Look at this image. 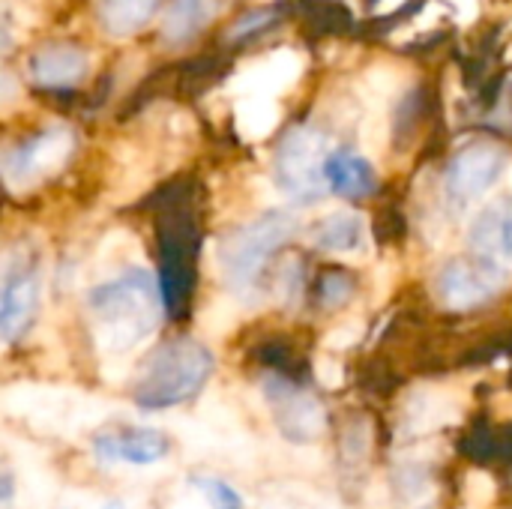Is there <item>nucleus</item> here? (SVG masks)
I'll use <instances>...</instances> for the list:
<instances>
[{"mask_svg":"<svg viewBox=\"0 0 512 509\" xmlns=\"http://www.w3.org/2000/svg\"><path fill=\"white\" fill-rule=\"evenodd\" d=\"M87 309L93 318L99 348L108 354H126L147 333H153L159 321V309L165 306H162L159 282H153L150 273L132 267L96 285L87 297Z\"/></svg>","mask_w":512,"mask_h":509,"instance_id":"nucleus-1","label":"nucleus"},{"mask_svg":"<svg viewBox=\"0 0 512 509\" xmlns=\"http://www.w3.org/2000/svg\"><path fill=\"white\" fill-rule=\"evenodd\" d=\"M213 372H216L213 351L192 336H177L156 345L147 354L138 381L132 387V399L141 411L177 408L195 399Z\"/></svg>","mask_w":512,"mask_h":509,"instance_id":"nucleus-2","label":"nucleus"},{"mask_svg":"<svg viewBox=\"0 0 512 509\" xmlns=\"http://www.w3.org/2000/svg\"><path fill=\"white\" fill-rule=\"evenodd\" d=\"M294 231H297V219L282 210H273L222 237V243L216 246V264L222 282L237 294L252 291L261 282L270 261L276 258V252L294 237Z\"/></svg>","mask_w":512,"mask_h":509,"instance_id":"nucleus-3","label":"nucleus"},{"mask_svg":"<svg viewBox=\"0 0 512 509\" xmlns=\"http://www.w3.org/2000/svg\"><path fill=\"white\" fill-rule=\"evenodd\" d=\"M198 252L201 231L189 216H165L156 231V255H159V294L168 318H183L198 279Z\"/></svg>","mask_w":512,"mask_h":509,"instance_id":"nucleus-4","label":"nucleus"},{"mask_svg":"<svg viewBox=\"0 0 512 509\" xmlns=\"http://www.w3.org/2000/svg\"><path fill=\"white\" fill-rule=\"evenodd\" d=\"M330 153L333 150L318 129L312 126L291 129L276 153V180L282 192H288L297 201L321 198V192L327 189L324 165Z\"/></svg>","mask_w":512,"mask_h":509,"instance_id":"nucleus-5","label":"nucleus"},{"mask_svg":"<svg viewBox=\"0 0 512 509\" xmlns=\"http://www.w3.org/2000/svg\"><path fill=\"white\" fill-rule=\"evenodd\" d=\"M75 150V135L66 126H51L30 141L6 150L3 156V180L9 192H24L42 183L45 177L57 174Z\"/></svg>","mask_w":512,"mask_h":509,"instance_id":"nucleus-6","label":"nucleus"},{"mask_svg":"<svg viewBox=\"0 0 512 509\" xmlns=\"http://www.w3.org/2000/svg\"><path fill=\"white\" fill-rule=\"evenodd\" d=\"M507 156L492 141H474L456 150L444 171V195L456 210L477 204L504 174Z\"/></svg>","mask_w":512,"mask_h":509,"instance_id":"nucleus-7","label":"nucleus"},{"mask_svg":"<svg viewBox=\"0 0 512 509\" xmlns=\"http://www.w3.org/2000/svg\"><path fill=\"white\" fill-rule=\"evenodd\" d=\"M39 264L27 249H18L6 258L3 267V288H0V336L3 342H18L39 309Z\"/></svg>","mask_w":512,"mask_h":509,"instance_id":"nucleus-8","label":"nucleus"},{"mask_svg":"<svg viewBox=\"0 0 512 509\" xmlns=\"http://www.w3.org/2000/svg\"><path fill=\"white\" fill-rule=\"evenodd\" d=\"M267 399L273 405V417L279 423V429L285 432V438L309 444L318 441L327 429V414L321 408V402L303 390L291 375H276L267 381Z\"/></svg>","mask_w":512,"mask_h":509,"instance_id":"nucleus-9","label":"nucleus"},{"mask_svg":"<svg viewBox=\"0 0 512 509\" xmlns=\"http://www.w3.org/2000/svg\"><path fill=\"white\" fill-rule=\"evenodd\" d=\"M438 297L447 309L453 312H471L483 303H489L498 288H501V273H495L492 267H486L477 258H459L450 261L441 273H438Z\"/></svg>","mask_w":512,"mask_h":509,"instance_id":"nucleus-10","label":"nucleus"},{"mask_svg":"<svg viewBox=\"0 0 512 509\" xmlns=\"http://www.w3.org/2000/svg\"><path fill=\"white\" fill-rule=\"evenodd\" d=\"M303 75V57L291 48H279L270 51L267 57L252 60L249 66H243L231 87L246 99V96H267L276 99L279 93L291 90Z\"/></svg>","mask_w":512,"mask_h":509,"instance_id":"nucleus-11","label":"nucleus"},{"mask_svg":"<svg viewBox=\"0 0 512 509\" xmlns=\"http://www.w3.org/2000/svg\"><path fill=\"white\" fill-rule=\"evenodd\" d=\"M471 252L495 273H512V201L489 204L471 225Z\"/></svg>","mask_w":512,"mask_h":509,"instance_id":"nucleus-12","label":"nucleus"},{"mask_svg":"<svg viewBox=\"0 0 512 509\" xmlns=\"http://www.w3.org/2000/svg\"><path fill=\"white\" fill-rule=\"evenodd\" d=\"M93 450L105 462H123V465H156L168 456L171 444L156 429L141 426H120L99 432L93 438Z\"/></svg>","mask_w":512,"mask_h":509,"instance_id":"nucleus-13","label":"nucleus"},{"mask_svg":"<svg viewBox=\"0 0 512 509\" xmlns=\"http://www.w3.org/2000/svg\"><path fill=\"white\" fill-rule=\"evenodd\" d=\"M324 180L327 189L342 195V198H369L378 189V174L375 165L354 153V150H333L324 165Z\"/></svg>","mask_w":512,"mask_h":509,"instance_id":"nucleus-14","label":"nucleus"},{"mask_svg":"<svg viewBox=\"0 0 512 509\" xmlns=\"http://www.w3.org/2000/svg\"><path fill=\"white\" fill-rule=\"evenodd\" d=\"M30 75L39 87H72L87 75V54L75 45H45L33 54Z\"/></svg>","mask_w":512,"mask_h":509,"instance_id":"nucleus-15","label":"nucleus"},{"mask_svg":"<svg viewBox=\"0 0 512 509\" xmlns=\"http://www.w3.org/2000/svg\"><path fill=\"white\" fill-rule=\"evenodd\" d=\"M315 246L324 252H357L363 243V222L354 213H333L315 225Z\"/></svg>","mask_w":512,"mask_h":509,"instance_id":"nucleus-16","label":"nucleus"},{"mask_svg":"<svg viewBox=\"0 0 512 509\" xmlns=\"http://www.w3.org/2000/svg\"><path fill=\"white\" fill-rule=\"evenodd\" d=\"M282 120V111L276 105V99H267V96H246L237 102V129L243 138L249 141H258V138H267Z\"/></svg>","mask_w":512,"mask_h":509,"instance_id":"nucleus-17","label":"nucleus"},{"mask_svg":"<svg viewBox=\"0 0 512 509\" xmlns=\"http://www.w3.org/2000/svg\"><path fill=\"white\" fill-rule=\"evenodd\" d=\"M213 6L210 0H171L165 18H162V33L168 42H183L189 36H195L207 18H210Z\"/></svg>","mask_w":512,"mask_h":509,"instance_id":"nucleus-18","label":"nucleus"},{"mask_svg":"<svg viewBox=\"0 0 512 509\" xmlns=\"http://www.w3.org/2000/svg\"><path fill=\"white\" fill-rule=\"evenodd\" d=\"M159 0H102L99 18L111 36H129L153 15Z\"/></svg>","mask_w":512,"mask_h":509,"instance_id":"nucleus-19","label":"nucleus"},{"mask_svg":"<svg viewBox=\"0 0 512 509\" xmlns=\"http://www.w3.org/2000/svg\"><path fill=\"white\" fill-rule=\"evenodd\" d=\"M354 294H357V282H354V276H351L348 270H342V267H327V270H321L318 279H315V285H312V297H315L318 309H324V312H339V309H345V306L354 300Z\"/></svg>","mask_w":512,"mask_h":509,"instance_id":"nucleus-20","label":"nucleus"},{"mask_svg":"<svg viewBox=\"0 0 512 509\" xmlns=\"http://www.w3.org/2000/svg\"><path fill=\"white\" fill-rule=\"evenodd\" d=\"M192 483L201 489V495L210 501V507L213 509H243L240 495H237L228 483H222V480H216V477H195Z\"/></svg>","mask_w":512,"mask_h":509,"instance_id":"nucleus-21","label":"nucleus"},{"mask_svg":"<svg viewBox=\"0 0 512 509\" xmlns=\"http://www.w3.org/2000/svg\"><path fill=\"white\" fill-rule=\"evenodd\" d=\"M270 18H273V15H258L255 21H246V24H237V27L231 30V36H243L246 30H252V27H258V24H267Z\"/></svg>","mask_w":512,"mask_h":509,"instance_id":"nucleus-22","label":"nucleus"},{"mask_svg":"<svg viewBox=\"0 0 512 509\" xmlns=\"http://www.w3.org/2000/svg\"><path fill=\"white\" fill-rule=\"evenodd\" d=\"M399 3H402V0H381V3H378V12H387V9H396Z\"/></svg>","mask_w":512,"mask_h":509,"instance_id":"nucleus-23","label":"nucleus"},{"mask_svg":"<svg viewBox=\"0 0 512 509\" xmlns=\"http://www.w3.org/2000/svg\"><path fill=\"white\" fill-rule=\"evenodd\" d=\"M105 509H123V507H117V504H111V507H105Z\"/></svg>","mask_w":512,"mask_h":509,"instance_id":"nucleus-24","label":"nucleus"}]
</instances>
